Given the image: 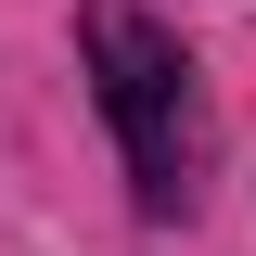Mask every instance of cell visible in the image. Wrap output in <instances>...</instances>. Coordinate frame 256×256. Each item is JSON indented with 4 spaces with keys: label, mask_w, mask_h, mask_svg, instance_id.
Segmentation results:
<instances>
[{
    "label": "cell",
    "mask_w": 256,
    "mask_h": 256,
    "mask_svg": "<svg viewBox=\"0 0 256 256\" xmlns=\"http://www.w3.org/2000/svg\"><path fill=\"white\" fill-rule=\"evenodd\" d=\"M90 64H102V116L128 141V180L141 205H180V166H192V64L154 13H90Z\"/></svg>",
    "instance_id": "1"
}]
</instances>
